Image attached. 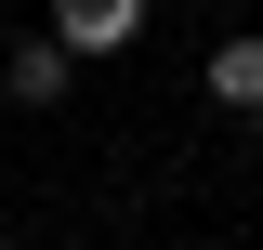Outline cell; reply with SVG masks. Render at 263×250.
<instances>
[{
    "label": "cell",
    "instance_id": "6da1fadb",
    "mask_svg": "<svg viewBox=\"0 0 263 250\" xmlns=\"http://www.w3.org/2000/svg\"><path fill=\"white\" fill-rule=\"evenodd\" d=\"M53 40L66 53H132L145 40V0H53Z\"/></svg>",
    "mask_w": 263,
    "mask_h": 250
},
{
    "label": "cell",
    "instance_id": "7a4b0ae2",
    "mask_svg": "<svg viewBox=\"0 0 263 250\" xmlns=\"http://www.w3.org/2000/svg\"><path fill=\"white\" fill-rule=\"evenodd\" d=\"M66 79H79L66 40H13V53H0V93H13V105H66Z\"/></svg>",
    "mask_w": 263,
    "mask_h": 250
},
{
    "label": "cell",
    "instance_id": "3957f363",
    "mask_svg": "<svg viewBox=\"0 0 263 250\" xmlns=\"http://www.w3.org/2000/svg\"><path fill=\"white\" fill-rule=\"evenodd\" d=\"M211 105L224 119H263V40H211Z\"/></svg>",
    "mask_w": 263,
    "mask_h": 250
},
{
    "label": "cell",
    "instance_id": "277c9868",
    "mask_svg": "<svg viewBox=\"0 0 263 250\" xmlns=\"http://www.w3.org/2000/svg\"><path fill=\"white\" fill-rule=\"evenodd\" d=\"M0 250H13V237H0Z\"/></svg>",
    "mask_w": 263,
    "mask_h": 250
}]
</instances>
